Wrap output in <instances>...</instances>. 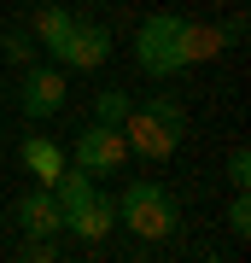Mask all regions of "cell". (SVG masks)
<instances>
[{"mask_svg":"<svg viewBox=\"0 0 251 263\" xmlns=\"http://www.w3.org/2000/svg\"><path fill=\"white\" fill-rule=\"evenodd\" d=\"M123 141H129V152H140V158H169V152L181 146V105L169 94L146 100L140 111L123 117Z\"/></svg>","mask_w":251,"mask_h":263,"instance_id":"cell-1","label":"cell"},{"mask_svg":"<svg viewBox=\"0 0 251 263\" xmlns=\"http://www.w3.org/2000/svg\"><path fill=\"white\" fill-rule=\"evenodd\" d=\"M134 59H140L146 76L187 70V18H176V12H152V18L134 29Z\"/></svg>","mask_w":251,"mask_h":263,"instance_id":"cell-2","label":"cell"},{"mask_svg":"<svg viewBox=\"0 0 251 263\" xmlns=\"http://www.w3.org/2000/svg\"><path fill=\"white\" fill-rule=\"evenodd\" d=\"M117 216L134 228L140 240H169L181 211H176V199H169V187H158V181H129V187H123Z\"/></svg>","mask_w":251,"mask_h":263,"instance_id":"cell-3","label":"cell"},{"mask_svg":"<svg viewBox=\"0 0 251 263\" xmlns=\"http://www.w3.org/2000/svg\"><path fill=\"white\" fill-rule=\"evenodd\" d=\"M53 59L65 70H100L105 59H111V29L88 24V18H70V29L53 41Z\"/></svg>","mask_w":251,"mask_h":263,"instance_id":"cell-4","label":"cell"},{"mask_svg":"<svg viewBox=\"0 0 251 263\" xmlns=\"http://www.w3.org/2000/svg\"><path fill=\"white\" fill-rule=\"evenodd\" d=\"M129 158V141H123V129H105V123H93V129L76 135V170H88V176H111L123 170Z\"/></svg>","mask_w":251,"mask_h":263,"instance_id":"cell-5","label":"cell"},{"mask_svg":"<svg viewBox=\"0 0 251 263\" xmlns=\"http://www.w3.org/2000/svg\"><path fill=\"white\" fill-rule=\"evenodd\" d=\"M18 105H24V117H53L65 105V70L59 65H29L24 82H18Z\"/></svg>","mask_w":251,"mask_h":263,"instance_id":"cell-6","label":"cell"},{"mask_svg":"<svg viewBox=\"0 0 251 263\" xmlns=\"http://www.w3.org/2000/svg\"><path fill=\"white\" fill-rule=\"evenodd\" d=\"M65 228H70V234L82 240V246H100V240L117 228V199H105V193H88L82 205H76V211L65 216Z\"/></svg>","mask_w":251,"mask_h":263,"instance_id":"cell-7","label":"cell"},{"mask_svg":"<svg viewBox=\"0 0 251 263\" xmlns=\"http://www.w3.org/2000/svg\"><path fill=\"white\" fill-rule=\"evenodd\" d=\"M18 222H24V234H59V228H65V211H59L53 187L24 193V199H18Z\"/></svg>","mask_w":251,"mask_h":263,"instance_id":"cell-8","label":"cell"},{"mask_svg":"<svg viewBox=\"0 0 251 263\" xmlns=\"http://www.w3.org/2000/svg\"><path fill=\"white\" fill-rule=\"evenodd\" d=\"M18 158H24V170L41 181V187H53V181H59V170L70 164V158H65V146H59V141H47V135H29V141L18 146Z\"/></svg>","mask_w":251,"mask_h":263,"instance_id":"cell-9","label":"cell"},{"mask_svg":"<svg viewBox=\"0 0 251 263\" xmlns=\"http://www.w3.org/2000/svg\"><path fill=\"white\" fill-rule=\"evenodd\" d=\"M88 193H93V176H88V170H70V164L59 170V181H53V199H59V211H65V216H70L76 205H82Z\"/></svg>","mask_w":251,"mask_h":263,"instance_id":"cell-10","label":"cell"},{"mask_svg":"<svg viewBox=\"0 0 251 263\" xmlns=\"http://www.w3.org/2000/svg\"><path fill=\"white\" fill-rule=\"evenodd\" d=\"M228 47V35L216 24H187V65H199V59H216Z\"/></svg>","mask_w":251,"mask_h":263,"instance_id":"cell-11","label":"cell"},{"mask_svg":"<svg viewBox=\"0 0 251 263\" xmlns=\"http://www.w3.org/2000/svg\"><path fill=\"white\" fill-rule=\"evenodd\" d=\"M134 111V100L123 94V88H105L100 100H93V123H105V129H123V117Z\"/></svg>","mask_w":251,"mask_h":263,"instance_id":"cell-12","label":"cell"},{"mask_svg":"<svg viewBox=\"0 0 251 263\" xmlns=\"http://www.w3.org/2000/svg\"><path fill=\"white\" fill-rule=\"evenodd\" d=\"M65 29H70V12H65V6H41V12H35V24H29V35H35L41 47H53Z\"/></svg>","mask_w":251,"mask_h":263,"instance_id":"cell-13","label":"cell"},{"mask_svg":"<svg viewBox=\"0 0 251 263\" xmlns=\"http://www.w3.org/2000/svg\"><path fill=\"white\" fill-rule=\"evenodd\" d=\"M228 228H234V234H251V199H245V187H240V199H234V205H228Z\"/></svg>","mask_w":251,"mask_h":263,"instance_id":"cell-14","label":"cell"},{"mask_svg":"<svg viewBox=\"0 0 251 263\" xmlns=\"http://www.w3.org/2000/svg\"><path fill=\"white\" fill-rule=\"evenodd\" d=\"M228 181H234V187H251V152H245V146L228 158Z\"/></svg>","mask_w":251,"mask_h":263,"instance_id":"cell-15","label":"cell"},{"mask_svg":"<svg viewBox=\"0 0 251 263\" xmlns=\"http://www.w3.org/2000/svg\"><path fill=\"white\" fill-rule=\"evenodd\" d=\"M35 53V41H24V35H6V59H29Z\"/></svg>","mask_w":251,"mask_h":263,"instance_id":"cell-16","label":"cell"}]
</instances>
